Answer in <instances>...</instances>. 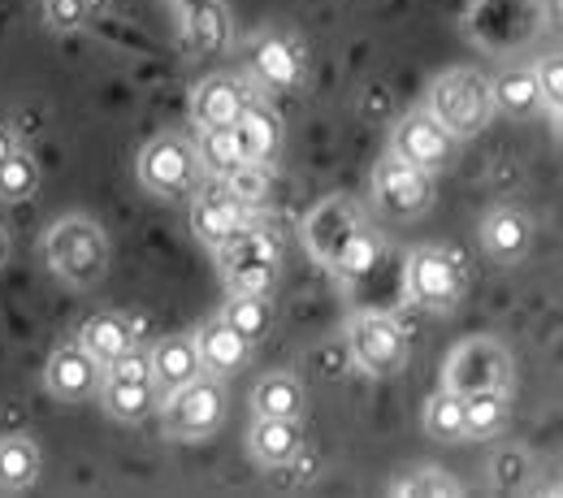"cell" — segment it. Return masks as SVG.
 Returning <instances> with one entry per match:
<instances>
[{"label":"cell","mask_w":563,"mask_h":498,"mask_svg":"<svg viewBox=\"0 0 563 498\" xmlns=\"http://www.w3.org/2000/svg\"><path fill=\"white\" fill-rule=\"evenodd\" d=\"M44 265L57 283L91 290L109 274V239L91 217H62L44 234Z\"/></svg>","instance_id":"obj_1"},{"label":"cell","mask_w":563,"mask_h":498,"mask_svg":"<svg viewBox=\"0 0 563 498\" xmlns=\"http://www.w3.org/2000/svg\"><path fill=\"white\" fill-rule=\"evenodd\" d=\"M429 118L451 135V140H473L490 126L494 100L490 78L477 70H451L429 87Z\"/></svg>","instance_id":"obj_2"},{"label":"cell","mask_w":563,"mask_h":498,"mask_svg":"<svg viewBox=\"0 0 563 498\" xmlns=\"http://www.w3.org/2000/svg\"><path fill=\"white\" fill-rule=\"evenodd\" d=\"M217 265L225 290H247V295H269V286L278 278V243L265 230L252 225H234L217 247Z\"/></svg>","instance_id":"obj_3"},{"label":"cell","mask_w":563,"mask_h":498,"mask_svg":"<svg viewBox=\"0 0 563 498\" xmlns=\"http://www.w3.org/2000/svg\"><path fill=\"white\" fill-rule=\"evenodd\" d=\"M221 421H225V390L221 377L212 373H200L196 381L165 395V433L178 442H200L217 433Z\"/></svg>","instance_id":"obj_4"},{"label":"cell","mask_w":563,"mask_h":498,"mask_svg":"<svg viewBox=\"0 0 563 498\" xmlns=\"http://www.w3.org/2000/svg\"><path fill=\"white\" fill-rule=\"evenodd\" d=\"M135 174H140L143 191H152L161 200H178V196H191L196 191L200 161H196V147L183 140V135H156L140 152Z\"/></svg>","instance_id":"obj_5"},{"label":"cell","mask_w":563,"mask_h":498,"mask_svg":"<svg viewBox=\"0 0 563 498\" xmlns=\"http://www.w3.org/2000/svg\"><path fill=\"white\" fill-rule=\"evenodd\" d=\"M347 347H352L355 368L368 373V377H395L408 364V334L386 312L355 317L352 330H347Z\"/></svg>","instance_id":"obj_6"},{"label":"cell","mask_w":563,"mask_h":498,"mask_svg":"<svg viewBox=\"0 0 563 498\" xmlns=\"http://www.w3.org/2000/svg\"><path fill=\"white\" fill-rule=\"evenodd\" d=\"M464 295V265L442 247H417L408 256V299L424 312H451Z\"/></svg>","instance_id":"obj_7"},{"label":"cell","mask_w":563,"mask_h":498,"mask_svg":"<svg viewBox=\"0 0 563 498\" xmlns=\"http://www.w3.org/2000/svg\"><path fill=\"white\" fill-rule=\"evenodd\" d=\"M516 364L494 339H464L446 359V390L473 395V390H511Z\"/></svg>","instance_id":"obj_8"},{"label":"cell","mask_w":563,"mask_h":498,"mask_svg":"<svg viewBox=\"0 0 563 498\" xmlns=\"http://www.w3.org/2000/svg\"><path fill=\"white\" fill-rule=\"evenodd\" d=\"M433 204V182L429 174L399 161L395 152L373 169V209L390 221H412Z\"/></svg>","instance_id":"obj_9"},{"label":"cell","mask_w":563,"mask_h":498,"mask_svg":"<svg viewBox=\"0 0 563 498\" xmlns=\"http://www.w3.org/2000/svg\"><path fill=\"white\" fill-rule=\"evenodd\" d=\"M355 230H360V213H355V204L347 196H330V200H321L312 213L303 217V243H308L312 261L325 265V269L334 265V256L347 247V239Z\"/></svg>","instance_id":"obj_10"},{"label":"cell","mask_w":563,"mask_h":498,"mask_svg":"<svg viewBox=\"0 0 563 498\" xmlns=\"http://www.w3.org/2000/svg\"><path fill=\"white\" fill-rule=\"evenodd\" d=\"M390 152L408 165H417L424 174L451 165V152H455V140L429 118V113H408L395 122V135H390Z\"/></svg>","instance_id":"obj_11"},{"label":"cell","mask_w":563,"mask_h":498,"mask_svg":"<svg viewBox=\"0 0 563 498\" xmlns=\"http://www.w3.org/2000/svg\"><path fill=\"white\" fill-rule=\"evenodd\" d=\"M100 377H104V368L87 356L78 343L57 347L48 356V364H44V386H48V395L57 403H82V399H91L100 390Z\"/></svg>","instance_id":"obj_12"},{"label":"cell","mask_w":563,"mask_h":498,"mask_svg":"<svg viewBox=\"0 0 563 498\" xmlns=\"http://www.w3.org/2000/svg\"><path fill=\"white\" fill-rule=\"evenodd\" d=\"M247 87L239 78H225V74H212L205 78L196 91H191V122L200 131H212V126H234L239 113L247 109Z\"/></svg>","instance_id":"obj_13"},{"label":"cell","mask_w":563,"mask_h":498,"mask_svg":"<svg viewBox=\"0 0 563 498\" xmlns=\"http://www.w3.org/2000/svg\"><path fill=\"white\" fill-rule=\"evenodd\" d=\"M96 395H100V408L122 425H140L143 417H152L156 403H161V390L152 386V377H113V373H104Z\"/></svg>","instance_id":"obj_14"},{"label":"cell","mask_w":563,"mask_h":498,"mask_svg":"<svg viewBox=\"0 0 563 498\" xmlns=\"http://www.w3.org/2000/svg\"><path fill=\"white\" fill-rule=\"evenodd\" d=\"M152 386L161 390V399L169 395V390H178V386H187V381H196L200 373H205V364H200V352H196V339H187V334H169V339H161L156 347H152Z\"/></svg>","instance_id":"obj_15"},{"label":"cell","mask_w":563,"mask_h":498,"mask_svg":"<svg viewBox=\"0 0 563 498\" xmlns=\"http://www.w3.org/2000/svg\"><path fill=\"white\" fill-rule=\"evenodd\" d=\"M482 247H486V256L498 261V265L525 261L529 247H533V221L520 213V209H494L482 221Z\"/></svg>","instance_id":"obj_16"},{"label":"cell","mask_w":563,"mask_h":498,"mask_svg":"<svg viewBox=\"0 0 563 498\" xmlns=\"http://www.w3.org/2000/svg\"><path fill=\"white\" fill-rule=\"evenodd\" d=\"M247 451L261 468H286L303 451V421H278V417H256L247 429Z\"/></svg>","instance_id":"obj_17"},{"label":"cell","mask_w":563,"mask_h":498,"mask_svg":"<svg viewBox=\"0 0 563 498\" xmlns=\"http://www.w3.org/2000/svg\"><path fill=\"white\" fill-rule=\"evenodd\" d=\"M234 140H239V152L247 165H269L282 147V122L274 109H265L261 100H247V109L239 113V122L230 126Z\"/></svg>","instance_id":"obj_18"},{"label":"cell","mask_w":563,"mask_h":498,"mask_svg":"<svg viewBox=\"0 0 563 498\" xmlns=\"http://www.w3.org/2000/svg\"><path fill=\"white\" fill-rule=\"evenodd\" d=\"M78 347L96 359L100 368H109L113 359L126 356V352L135 347V330H131V321L118 317V312H96V317L82 321V330H78Z\"/></svg>","instance_id":"obj_19"},{"label":"cell","mask_w":563,"mask_h":498,"mask_svg":"<svg viewBox=\"0 0 563 498\" xmlns=\"http://www.w3.org/2000/svg\"><path fill=\"white\" fill-rule=\"evenodd\" d=\"M196 352H200V364H205V373L212 377H225V373H234V368H243L247 364V352H252V343H243L221 317H212L209 325L196 334Z\"/></svg>","instance_id":"obj_20"},{"label":"cell","mask_w":563,"mask_h":498,"mask_svg":"<svg viewBox=\"0 0 563 498\" xmlns=\"http://www.w3.org/2000/svg\"><path fill=\"white\" fill-rule=\"evenodd\" d=\"M40 446H35V438H22V433H13V438H0V490L4 495H22V490H31L35 482H40Z\"/></svg>","instance_id":"obj_21"},{"label":"cell","mask_w":563,"mask_h":498,"mask_svg":"<svg viewBox=\"0 0 563 498\" xmlns=\"http://www.w3.org/2000/svg\"><path fill=\"white\" fill-rule=\"evenodd\" d=\"M303 386L290 373H269L261 377V386L252 390V408L256 417H278V421H303Z\"/></svg>","instance_id":"obj_22"},{"label":"cell","mask_w":563,"mask_h":498,"mask_svg":"<svg viewBox=\"0 0 563 498\" xmlns=\"http://www.w3.org/2000/svg\"><path fill=\"white\" fill-rule=\"evenodd\" d=\"M490 100L503 118H516V122H520V118H533V113L542 109L533 70H503L490 82Z\"/></svg>","instance_id":"obj_23"},{"label":"cell","mask_w":563,"mask_h":498,"mask_svg":"<svg viewBox=\"0 0 563 498\" xmlns=\"http://www.w3.org/2000/svg\"><path fill=\"white\" fill-rule=\"evenodd\" d=\"M221 321L243 339V343H256L269 321H274V308H269V295H247V290H230L225 308H221Z\"/></svg>","instance_id":"obj_24"},{"label":"cell","mask_w":563,"mask_h":498,"mask_svg":"<svg viewBox=\"0 0 563 498\" xmlns=\"http://www.w3.org/2000/svg\"><path fill=\"white\" fill-rule=\"evenodd\" d=\"M234 225H239V204L230 200V191H209V196H200L191 204V230L209 247H217Z\"/></svg>","instance_id":"obj_25"},{"label":"cell","mask_w":563,"mask_h":498,"mask_svg":"<svg viewBox=\"0 0 563 498\" xmlns=\"http://www.w3.org/2000/svg\"><path fill=\"white\" fill-rule=\"evenodd\" d=\"M252 66L256 74L269 82V87H295L299 82V57H295V48L282 40V35H265V40H256L252 44Z\"/></svg>","instance_id":"obj_26"},{"label":"cell","mask_w":563,"mask_h":498,"mask_svg":"<svg viewBox=\"0 0 563 498\" xmlns=\"http://www.w3.org/2000/svg\"><path fill=\"white\" fill-rule=\"evenodd\" d=\"M511 390H473L464 395V429L468 438H494L511 417Z\"/></svg>","instance_id":"obj_27"},{"label":"cell","mask_w":563,"mask_h":498,"mask_svg":"<svg viewBox=\"0 0 563 498\" xmlns=\"http://www.w3.org/2000/svg\"><path fill=\"white\" fill-rule=\"evenodd\" d=\"M40 191V161L22 147H13L4 161H0V200L4 204H26L35 200Z\"/></svg>","instance_id":"obj_28"},{"label":"cell","mask_w":563,"mask_h":498,"mask_svg":"<svg viewBox=\"0 0 563 498\" xmlns=\"http://www.w3.org/2000/svg\"><path fill=\"white\" fill-rule=\"evenodd\" d=\"M424 433L433 442H464L468 429H464V395L455 390H438L429 403H424Z\"/></svg>","instance_id":"obj_29"},{"label":"cell","mask_w":563,"mask_h":498,"mask_svg":"<svg viewBox=\"0 0 563 498\" xmlns=\"http://www.w3.org/2000/svg\"><path fill=\"white\" fill-rule=\"evenodd\" d=\"M196 161H200V169H209L212 178H230L234 169L247 165L230 126H212V131H205V135H200V147H196Z\"/></svg>","instance_id":"obj_30"},{"label":"cell","mask_w":563,"mask_h":498,"mask_svg":"<svg viewBox=\"0 0 563 498\" xmlns=\"http://www.w3.org/2000/svg\"><path fill=\"white\" fill-rule=\"evenodd\" d=\"M377 256H382V243L360 225L352 239H347V247L334 256V265H330V269H334L339 278H364V274L377 265Z\"/></svg>","instance_id":"obj_31"},{"label":"cell","mask_w":563,"mask_h":498,"mask_svg":"<svg viewBox=\"0 0 563 498\" xmlns=\"http://www.w3.org/2000/svg\"><path fill=\"white\" fill-rule=\"evenodd\" d=\"M490 477H494V490H516V486H525V477H533L529 455H525L520 446H503V451H494Z\"/></svg>","instance_id":"obj_32"},{"label":"cell","mask_w":563,"mask_h":498,"mask_svg":"<svg viewBox=\"0 0 563 498\" xmlns=\"http://www.w3.org/2000/svg\"><path fill=\"white\" fill-rule=\"evenodd\" d=\"M390 495H412V498H455L460 495V486L451 482V473H438V468H421V473H412L408 482H399V486H390Z\"/></svg>","instance_id":"obj_33"},{"label":"cell","mask_w":563,"mask_h":498,"mask_svg":"<svg viewBox=\"0 0 563 498\" xmlns=\"http://www.w3.org/2000/svg\"><path fill=\"white\" fill-rule=\"evenodd\" d=\"M533 78H538V100H542V109L560 122V113H563V66H560V57H547V62L533 70Z\"/></svg>","instance_id":"obj_34"},{"label":"cell","mask_w":563,"mask_h":498,"mask_svg":"<svg viewBox=\"0 0 563 498\" xmlns=\"http://www.w3.org/2000/svg\"><path fill=\"white\" fill-rule=\"evenodd\" d=\"M87 9H91L87 0H44V22L57 35H74V31H82Z\"/></svg>","instance_id":"obj_35"},{"label":"cell","mask_w":563,"mask_h":498,"mask_svg":"<svg viewBox=\"0 0 563 498\" xmlns=\"http://www.w3.org/2000/svg\"><path fill=\"white\" fill-rule=\"evenodd\" d=\"M104 373H113V377H152V364H147V356L143 352H126V356H118Z\"/></svg>","instance_id":"obj_36"},{"label":"cell","mask_w":563,"mask_h":498,"mask_svg":"<svg viewBox=\"0 0 563 498\" xmlns=\"http://www.w3.org/2000/svg\"><path fill=\"white\" fill-rule=\"evenodd\" d=\"M13 147H18V143H13V131H9V126H0V161H4Z\"/></svg>","instance_id":"obj_37"},{"label":"cell","mask_w":563,"mask_h":498,"mask_svg":"<svg viewBox=\"0 0 563 498\" xmlns=\"http://www.w3.org/2000/svg\"><path fill=\"white\" fill-rule=\"evenodd\" d=\"M4 265H9V230L0 225V269H4Z\"/></svg>","instance_id":"obj_38"}]
</instances>
